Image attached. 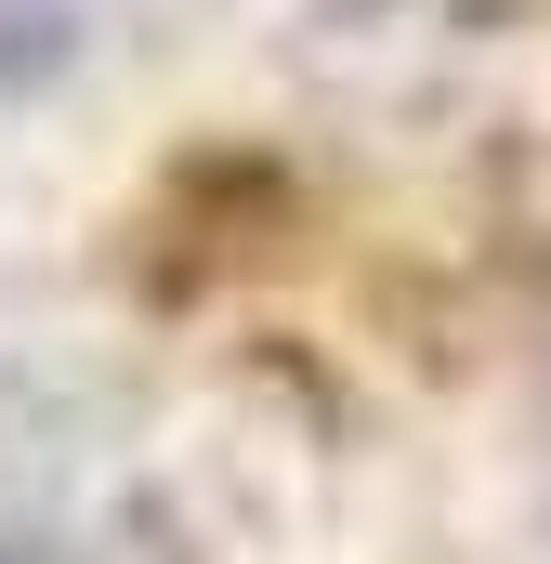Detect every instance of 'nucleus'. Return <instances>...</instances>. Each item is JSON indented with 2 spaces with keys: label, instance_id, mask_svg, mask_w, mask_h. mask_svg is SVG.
<instances>
[{
  "label": "nucleus",
  "instance_id": "obj_1",
  "mask_svg": "<svg viewBox=\"0 0 551 564\" xmlns=\"http://www.w3.org/2000/svg\"><path fill=\"white\" fill-rule=\"evenodd\" d=\"M0 564H106V539H93L26 459H0Z\"/></svg>",
  "mask_w": 551,
  "mask_h": 564
}]
</instances>
